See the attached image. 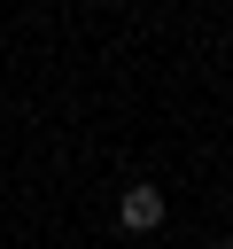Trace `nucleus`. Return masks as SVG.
<instances>
[{
  "instance_id": "f03ea898",
  "label": "nucleus",
  "mask_w": 233,
  "mask_h": 249,
  "mask_svg": "<svg viewBox=\"0 0 233 249\" xmlns=\"http://www.w3.org/2000/svg\"><path fill=\"white\" fill-rule=\"evenodd\" d=\"M225 249H233V233H225Z\"/></svg>"
},
{
  "instance_id": "f257e3e1",
  "label": "nucleus",
  "mask_w": 233,
  "mask_h": 249,
  "mask_svg": "<svg viewBox=\"0 0 233 249\" xmlns=\"http://www.w3.org/2000/svg\"><path fill=\"white\" fill-rule=\"evenodd\" d=\"M116 218H124V233H155V226H163V187H148V179L124 187V195H116Z\"/></svg>"
}]
</instances>
